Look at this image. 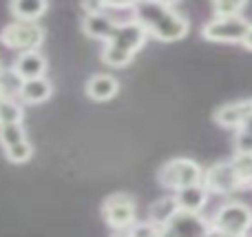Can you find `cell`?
I'll return each instance as SVG.
<instances>
[{"instance_id": "cell-1", "label": "cell", "mask_w": 252, "mask_h": 237, "mask_svg": "<svg viewBox=\"0 0 252 237\" xmlns=\"http://www.w3.org/2000/svg\"><path fill=\"white\" fill-rule=\"evenodd\" d=\"M133 20H137L148 35H155L157 40L164 42H173L188 34V18L184 13L175 11L173 4L168 2H153V0H144V2H135L133 7Z\"/></svg>"}, {"instance_id": "cell-2", "label": "cell", "mask_w": 252, "mask_h": 237, "mask_svg": "<svg viewBox=\"0 0 252 237\" xmlns=\"http://www.w3.org/2000/svg\"><path fill=\"white\" fill-rule=\"evenodd\" d=\"M148 31L137 20H120L111 38L106 40V47L102 49V62L111 67H122L135 56L139 47L144 44Z\"/></svg>"}, {"instance_id": "cell-3", "label": "cell", "mask_w": 252, "mask_h": 237, "mask_svg": "<svg viewBox=\"0 0 252 237\" xmlns=\"http://www.w3.org/2000/svg\"><path fill=\"white\" fill-rule=\"evenodd\" d=\"M210 226L213 231L230 237H248L252 229V208L246 202L230 200L215 211V215L210 217Z\"/></svg>"}, {"instance_id": "cell-4", "label": "cell", "mask_w": 252, "mask_h": 237, "mask_svg": "<svg viewBox=\"0 0 252 237\" xmlns=\"http://www.w3.org/2000/svg\"><path fill=\"white\" fill-rule=\"evenodd\" d=\"M157 177H159V184L166 189L182 191L188 186L201 184L204 182V169L190 158H173L161 164Z\"/></svg>"}, {"instance_id": "cell-5", "label": "cell", "mask_w": 252, "mask_h": 237, "mask_svg": "<svg viewBox=\"0 0 252 237\" xmlns=\"http://www.w3.org/2000/svg\"><path fill=\"white\" fill-rule=\"evenodd\" d=\"M0 40L2 44L11 49H20V51H33L42 44L44 29L38 22H27V20H13L2 27L0 31Z\"/></svg>"}, {"instance_id": "cell-6", "label": "cell", "mask_w": 252, "mask_h": 237, "mask_svg": "<svg viewBox=\"0 0 252 237\" xmlns=\"http://www.w3.org/2000/svg\"><path fill=\"white\" fill-rule=\"evenodd\" d=\"M135 211L137 204L128 193L106 195L102 202V217L113 231H128L135 224Z\"/></svg>"}, {"instance_id": "cell-7", "label": "cell", "mask_w": 252, "mask_h": 237, "mask_svg": "<svg viewBox=\"0 0 252 237\" xmlns=\"http://www.w3.org/2000/svg\"><path fill=\"white\" fill-rule=\"evenodd\" d=\"M252 22L244 16L235 18H210L201 27V35L210 42H244Z\"/></svg>"}, {"instance_id": "cell-8", "label": "cell", "mask_w": 252, "mask_h": 237, "mask_svg": "<svg viewBox=\"0 0 252 237\" xmlns=\"http://www.w3.org/2000/svg\"><path fill=\"white\" fill-rule=\"evenodd\" d=\"M210 231V220L201 213L177 211L161 226V237H208Z\"/></svg>"}, {"instance_id": "cell-9", "label": "cell", "mask_w": 252, "mask_h": 237, "mask_svg": "<svg viewBox=\"0 0 252 237\" xmlns=\"http://www.w3.org/2000/svg\"><path fill=\"white\" fill-rule=\"evenodd\" d=\"M208 193L217 195H230L235 191H241V180L237 175V169L232 164V160H221V162L210 164L204 171V182Z\"/></svg>"}, {"instance_id": "cell-10", "label": "cell", "mask_w": 252, "mask_h": 237, "mask_svg": "<svg viewBox=\"0 0 252 237\" xmlns=\"http://www.w3.org/2000/svg\"><path fill=\"white\" fill-rule=\"evenodd\" d=\"M252 115V100H235L217 106L213 113V120L223 129H237L239 131Z\"/></svg>"}, {"instance_id": "cell-11", "label": "cell", "mask_w": 252, "mask_h": 237, "mask_svg": "<svg viewBox=\"0 0 252 237\" xmlns=\"http://www.w3.org/2000/svg\"><path fill=\"white\" fill-rule=\"evenodd\" d=\"M11 71L16 78H20V82L25 80H33V78H42L47 71V58L33 49V51H22L18 53V58L13 60Z\"/></svg>"}, {"instance_id": "cell-12", "label": "cell", "mask_w": 252, "mask_h": 237, "mask_svg": "<svg viewBox=\"0 0 252 237\" xmlns=\"http://www.w3.org/2000/svg\"><path fill=\"white\" fill-rule=\"evenodd\" d=\"M118 27V20L113 16H109L106 11H97V13H89L84 16L82 20V29L84 34H89L91 38H102V40H109L111 34L115 31Z\"/></svg>"}, {"instance_id": "cell-13", "label": "cell", "mask_w": 252, "mask_h": 237, "mask_svg": "<svg viewBox=\"0 0 252 237\" xmlns=\"http://www.w3.org/2000/svg\"><path fill=\"white\" fill-rule=\"evenodd\" d=\"M87 96L93 98V100H109L118 93L120 82L115 75L111 73H93L91 78L87 80Z\"/></svg>"}, {"instance_id": "cell-14", "label": "cell", "mask_w": 252, "mask_h": 237, "mask_svg": "<svg viewBox=\"0 0 252 237\" xmlns=\"http://www.w3.org/2000/svg\"><path fill=\"white\" fill-rule=\"evenodd\" d=\"M175 200H177L179 211H190V213H201V208L208 202V191L204 184H195L188 189L175 191Z\"/></svg>"}, {"instance_id": "cell-15", "label": "cell", "mask_w": 252, "mask_h": 237, "mask_svg": "<svg viewBox=\"0 0 252 237\" xmlns=\"http://www.w3.org/2000/svg\"><path fill=\"white\" fill-rule=\"evenodd\" d=\"M177 211H179V206H177L175 195H164V198L155 200V202L148 206V222L155 224L157 229H161V226H164Z\"/></svg>"}, {"instance_id": "cell-16", "label": "cell", "mask_w": 252, "mask_h": 237, "mask_svg": "<svg viewBox=\"0 0 252 237\" xmlns=\"http://www.w3.org/2000/svg\"><path fill=\"white\" fill-rule=\"evenodd\" d=\"M20 96L25 102H44L49 96H51L53 87L51 82H49L47 78H33V80H25V82H20Z\"/></svg>"}, {"instance_id": "cell-17", "label": "cell", "mask_w": 252, "mask_h": 237, "mask_svg": "<svg viewBox=\"0 0 252 237\" xmlns=\"http://www.w3.org/2000/svg\"><path fill=\"white\" fill-rule=\"evenodd\" d=\"M49 4L44 0H13L9 2V11L18 18V20H27V22H35V18H40L47 11Z\"/></svg>"}, {"instance_id": "cell-18", "label": "cell", "mask_w": 252, "mask_h": 237, "mask_svg": "<svg viewBox=\"0 0 252 237\" xmlns=\"http://www.w3.org/2000/svg\"><path fill=\"white\" fill-rule=\"evenodd\" d=\"M232 164L237 169V175L241 180V189L252 186V153H235Z\"/></svg>"}, {"instance_id": "cell-19", "label": "cell", "mask_w": 252, "mask_h": 237, "mask_svg": "<svg viewBox=\"0 0 252 237\" xmlns=\"http://www.w3.org/2000/svg\"><path fill=\"white\" fill-rule=\"evenodd\" d=\"M248 4L244 0H217L213 2V13L215 18H235V16H244V9Z\"/></svg>"}, {"instance_id": "cell-20", "label": "cell", "mask_w": 252, "mask_h": 237, "mask_svg": "<svg viewBox=\"0 0 252 237\" xmlns=\"http://www.w3.org/2000/svg\"><path fill=\"white\" fill-rule=\"evenodd\" d=\"M22 120V106L13 98L0 100V124H18Z\"/></svg>"}, {"instance_id": "cell-21", "label": "cell", "mask_w": 252, "mask_h": 237, "mask_svg": "<svg viewBox=\"0 0 252 237\" xmlns=\"http://www.w3.org/2000/svg\"><path fill=\"white\" fill-rule=\"evenodd\" d=\"M27 140L25 135V127L20 122L18 124H0V144L2 149H9V146L18 144V142Z\"/></svg>"}, {"instance_id": "cell-22", "label": "cell", "mask_w": 252, "mask_h": 237, "mask_svg": "<svg viewBox=\"0 0 252 237\" xmlns=\"http://www.w3.org/2000/svg\"><path fill=\"white\" fill-rule=\"evenodd\" d=\"M4 155H7V160L11 164H22L33 155V144H31L29 140H22V142H18V144L9 146V149H4Z\"/></svg>"}, {"instance_id": "cell-23", "label": "cell", "mask_w": 252, "mask_h": 237, "mask_svg": "<svg viewBox=\"0 0 252 237\" xmlns=\"http://www.w3.org/2000/svg\"><path fill=\"white\" fill-rule=\"evenodd\" d=\"M130 237H157L161 233V229H157L151 222H135L128 231H126Z\"/></svg>"}, {"instance_id": "cell-24", "label": "cell", "mask_w": 252, "mask_h": 237, "mask_svg": "<svg viewBox=\"0 0 252 237\" xmlns=\"http://www.w3.org/2000/svg\"><path fill=\"white\" fill-rule=\"evenodd\" d=\"M235 153H252V135L239 129L235 135Z\"/></svg>"}, {"instance_id": "cell-25", "label": "cell", "mask_w": 252, "mask_h": 237, "mask_svg": "<svg viewBox=\"0 0 252 237\" xmlns=\"http://www.w3.org/2000/svg\"><path fill=\"white\" fill-rule=\"evenodd\" d=\"M244 44L246 49H248V51H252V25H250V29H248V34H246V38H244Z\"/></svg>"}, {"instance_id": "cell-26", "label": "cell", "mask_w": 252, "mask_h": 237, "mask_svg": "<svg viewBox=\"0 0 252 237\" xmlns=\"http://www.w3.org/2000/svg\"><path fill=\"white\" fill-rule=\"evenodd\" d=\"M241 129H244V131H248L250 135H252V115H250L248 120H246V124H244V127H241Z\"/></svg>"}, {"instance_id": "cell-27", "label": "cell", "mask_w": 252, "mask_h": 237, "mask_svg": "<svg viewBox=\"0 0 252 237\" xmlns=\"http://www.w3.org/2000/svg\"><path fill=\"white\" fill-rule=\"evenodd\" d=\"M4 98H7V87L0 82V100H4Z\"/></svg>"}, {"instance_id": "cell-28", "label": "cell", "mask_w": 252, "mask_h": 237, "mask_svg": "<svg viewBox=\"0 0 252 237\" xmlns=\"http://www.w3.org/2000/svg\"><path fill=\"white\" fill-rule=\"evenodd\" d=\"M111 237H130V235L126 233V231H115V233L111 235Z\"/></svg>"}, {"instance_id": "cell-29", "label": "cell", "mask_w": 252, "mask_h": 237, "mask_svg": "<svg viewBox=\"0 0 252 237\" xmlns=\"http://www.w3.org/2000/svg\"><path fill=\"white\" fill-rule=\"evenodd\" d=\"M0 69H2V62H0Z\"/></svg>"}, {"instance_id": "cell-30", "label": "cell", "mask_w": 252, "mask_h": 237, "mask_svg": "<svg viewBox=\"0 0 252 237\" xmlns=\"http://www.w3.org/2000/svg\"><path fill=\"white\" fill-rule=\"evenodd\" d=\"M157 237H161V233H159V235H157Z\"/></svg>"}]
</instances>
